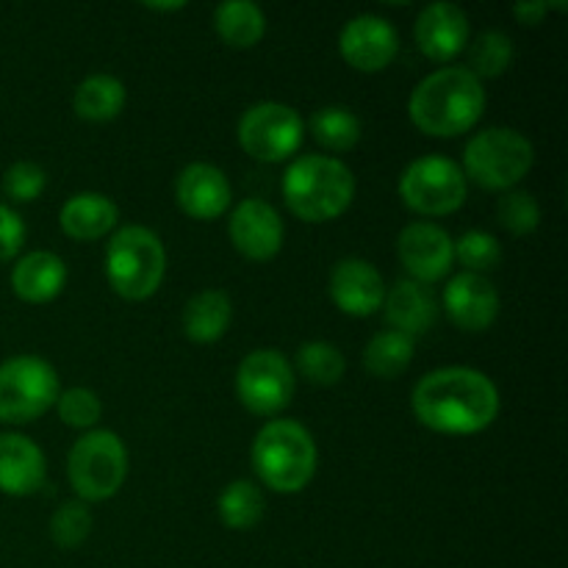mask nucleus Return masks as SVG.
<instances>
[{
    "instance_id": "c85d7f7f",
    "label": "nucleus",
    "mask_w": 568,
    "mask_h": 568,
    "mask_svg": "<svg viewBox=\"0 0 568 568\" xmlns=\"http://www.w3.org/2000/svg\"><path fill=\"white\" fill-rule=\"evenodd\" d=\"M294 366L311 386H336L344 377L347 361L331 342H308L294 355Z\"/></svg>"
},
{
    "instance_id": "6e6552de",
    "label": "nucleus",
    "mask_w": 568,
    "mask_h": 568,
    "mask_svg": "<svg viewBox=\"0 0 568 568\" xmlns=\"http://www.w3.org/2000/svg\"><path fill=\"white\" fill-rule=\"evenodd\" d=\"M59 372L39 355H14L0 364V422L28 425L59 399Z\"/></svg>"
},
{
    "instance_id": "c756f323",
    "label": "nucleus",
    "mask_w": 568,
    "mask_h": 568,
    "mask_svg": "<svg viewBox=\"0 0 568 568\" xmlns=\"http://www.w3.org/2000/svg\"><path fill=\"white\" fill-rule=\"evenodd\" d=\"M514 64V42L503 31H486L469 44V67L466 70L483 81V78H499Z\"/></svg>"
},
{
    "instance_id": "bb28decb",
    "label": "nucleus",
    "mask_w": 568,
    "mask_h": 568,
    "mask_svg": "<svg viewBox=\"0 0 568 568\" xmlns=\"http://www.w3.org/2000/svg\"><path fill=\"white\" fill-rule=\"evenodd\" d=\"M264 494L253 480H233L227 483L225 491L216 499V514L227 530L244 532L255 527L264 516Z\"/></svg>"
},
{
    "instance_id": "20e7f679",
    "label": "nucleus",
    "mask_w": 568,
    "mask_h": 568,
    "mask_svg": "<svg viewBox=\"0 0 568 568\" xmlns=\"http://www.w3.org/2000/svg\"><path fill=\"white\" fill-rule=\"evenodd\" d=\"M253 469L266 488L300 494L316 471L314 436L294 419L266 422L253 442Z\"/></svg>"
},
{
    "instance_id": "393cba45",
    "label": "nucleus",
    "mask_w": 568,
    "mask_h": 568,
    "mask_svg": "<svg viewBox=\"0 0 568 568\" xmlns=\"http://www.w3.org/2000/svg\"><path fill=\"white\" fill-rule=\"evenodd\" d=\"M125 83L114 75H89L72 94V109L87 122H111L125 109Z\"/></svg>"
},
{
    "instance_id": "4be33fe9",
    "label": "nucleus",
    "mask_w": 568,
    "mask_h": 568,
    "mask_svg": "<svg viewBox=\"0 0 568 568\" xmlns=\"http://www.w3.org/2000/svg\"><path fill=\"white\" fill-rule=\"evenodd\" d=\"M61 231L75 242H98L105 233L114 231L120 222V209L114 200L105 197L100 192H81L72 194L64 205H61Z\"/></svg>"
},
{
    "instance_id": "4468645a",
    "label": "nucleus",
    "mask_w": 568,
    "mask_h": 568,
    "mask_svg": "<svg viewBox=\"0 0 568 568\" xmlns=\"http://www.w3.org/2000/svg\"><path fill=\"white\" fill-rule=\"evenodd\" d=\"M399 50L397 28L377 14H358L338 33V53L353 70L383 72Z\"/></svg>"
},
{
    "instance_id": "cd10ccee",
    "label": "nucleus",
    "mask_w": 568,
    "mask_h": 568,
    "mask_svg": "<svg viewBox=\"0 0 568 568\" xmlns=\"http://www.w3.org/2000/svg\"><path fill=\"white\" fill-rule=\"evenodd\" d=\"M361 120L347 105H325L311 116V133L331 153H347L361 142Z\"/></svg>"
},
{
    "instance_id": "a211bd4d",
    "label": "nucleus",
    "mask_w": 568,
    "mask_h": 568,
    "mask_svg": "<svg viewBox=\"0 0 568 568\" xmlns=\"http://www.w3.org/2000/svg\"><path fill=\"white\" fill-rule=\"evenodd\" d=\"M416 44L436 64H447L469 44V20L455 3H430L422 9L414 26Z\"/></svg>"
},
{
    "instance_id": "f03ea898",
    "label": "nucleus",
    "mask_w": 568,
    "mask_h": 568,
    "mask_svg": "<svg viewBox=\"0 0 568 568\" xmlns=\"http://www.w3.org/2000/svg\"><path fill=\"white\" fill-rule=\"evenodd\" d=\"M486 111V89L466 67L430 72L408 100L410 122L425 136L453 139L471 131Z\"/></svg>"
},
{
    "instance_id": "9d476101",
    "label": "nucleus",
    "mask_w": 568,
    "mask_h": 568,
    "mask_svg": "<svg viewBox=\"0 0 568 568\" xmlns=\"http://www.w3.org/2000/svg\"><path fill=\"white\" fill-rule=\"evenodd\" d=\"M303 116L286 103H266L250 105L239 120V144L244 153L264 164H281L292 159L303 144Z\"/></svg>"
},
{
    "instance_id": "39448f33",
    "label": "nucleus",
    "mask_w": 568,
    "mask_h": 568,
    "mask_svg": "<svg viewBox=\"0 0 568 568\" xmlns=\"http://www.w3.org/2000/svg\"><path fill=\"white\" fill-rule=\"evenodd\" d=\"M166 272V250L153 231L125 225L105 247V281L122 300H148L159 292Z\"/></svg>"
},
{
    "instance_id": "f8f14e48",
    "label": "nucleus",
    "mask_w": 568,
    "mask_h": 568,
    "mask_svg": "<svg viewBox=\"0 0 568 568\" xmlns=\"http://www.w3.org/2000/svg\"><path fill=\"white\" fill-rule=\"evenodd\" d=\"M397 255L410 281L430 286L453 272L455 242L444 227L433 222H410L397 239Z\"/></svg>"
},
{
    "instance_id": "f3484780",
    "label": "nucleus",
    "mask_w": 568,
    "mask_h": 568,
    "mask_svg": "<svg viewBox=\"0 0 568 568\" xmlns=\"http://www.w3.org/2000/svg\"><path fill=\"white\" fill-rule=\"evenodd\" d=\"M175 200L183 214L192 216V220L209 222L231 209L233 192L220 166L194 161V164L183 166L181 175H178Z\"/></svg>"
},
{
    "instance_id": "2eb2a0df",
    "label": "nucleus",
    "mask_w": 568,
    "mask_h": 568,
    "mask_svg": "<svg viewBox=\"0 0 568 568\" xmlns=\"http://www.w3.org/2000/svg\"><path fill=\"white\" fill-rule=\"evenodd\" d=\"M444 311L460 331L483 333L497 322L499 292L486 275L460 272L444 288Z\"/></svg>"
},
{
    "instance_id": "aec40b11",
    "label": "nucleus",
    "mask_w": 568,
    "mask_h": 568,
    "mask_svg": "<svg viewBox=\"0 0 568 568\" xmlns=\"http://www.w3.org/2000/svg\"><path fill=\"white\" fill-rule=\"evenodd\" d=\"M381 311L388 325H392V331L403 333L408 338L425 336L438 320L436 294L430 292V286L410 281V277H405L392 292H386Z\"/></svg>"
},
{
    "instance_id": "72a5a7b5",
    "label": "nucleus",
    "mask_w": 568,
    "mask_h": 568,
    "mask_svg": "<svg viewBox=\"0 0 568 568\" xmlns=\"http://www.w3.org/2000/svg\"><path fill=\"white\" fill-rule=\"evenodd\" d=\"M55 408H59L61 422L67 427H75V430H92L94 425L103 416V403H100L98 394L92 388H67V392L59 394L55 399Z\"/></svg>"
},
{
    "instance_id": "9b49d317",
    "label": "nucleus",
    "mask_w": 568,
    "mask_h": 568,
    "mask_svg": "<svg viewBox=\"0 0 568 568\" xmlns=\"http://www.w3.org/2000/svg\"><path fill=\"white\" fill-rule=\"evenodd\" d=\"M294 366L277 349H253L236 372V394L255 416H277L294 397Z\"/></svg>"
},
{
    "instance_id": "5701e85b",
    "label": "nucleus",
    "mask_w": 568,
    "mask_h": 568,
    "mask_svg": "<svg viewBox=\"0 0 568 568\" xmlns=\"http://www.w3.org/2000/svg\"><path fill=\"white\" fill-rule=\"evenodd\" d=\"M233 322V303L220 288L194 294L183 308V333L194 344H214L227 333Z\"/></svg>"
},
{
    "instance_id": "6ab92c4d",
    "label": "nucleus",
    "mask_w": 568,
    "mask_h": 568,
    "mask_svg": "<svg viewBox=\"0 0 568 568\" xmlns=\"http://www.w3.org/2000/svg\"><path fill=\"white\" fill-rule=\"evenodd\" d=\"M44 453L20 433H0V494L31 497L44 486Z\"/></svg>"
},
{
    "instance_id": "1a4fd4ad",
    "label": "nucleus",
    "mask_w": 568,
    "mask_h": 568,
    "mask_svg": "<svg viewBox=\"0 0 568 568\" xmlns=\"http://www.w3.org/2000/svg\"><path fill=\"white\" fill-rule=\"evenodd\" d=\"M399 197L422 216L455 214L466 203L464 170L447 155H422L399 175Z\"/></svg>"
},
{
    "instance_id": "2f4dec72",
    "label": "nucleus",
    "mask_w": 568,
    "mask_h": 568,
    "mask_svg": "<svg viewBox=\"0 0 568 568\" xmlns=\"http://www.w3.org/2000/svg\"><path fill=\"white\" fill-rule=\"evenodd\" d=\"M455 258L466 266L471 275H486V272L497 270L503 261V244L497 236L486 231H469L455 242Z\"/></svg>"
},
{
    "instance_id": "7c9ffc66",
    "label": "nucleus",
    "mask_w": 568,
    "mask_h": 568,
    "mask_svg": "<svg viewBox=\"0 0 568 568\" xmlns=\"http://www.w3.org/2000/svg\"><path fill=\"white\" fill-rule=\"evenodd\" d=\"M92 532V514L81 499H70L61 505L50 519V538L61 549H78Z\"/></svg>"
},
{
    "instance_id": "c9c22d12",
    "label": "nucleus",
    "mask_w": 568,
    "mask_h": 568,
    "mask_svg": "<svg viewBox=\"0 0 568 568\" xmlns=\"http://www.w3.org/2000/svg\"><path fill=\"white\" fill-rule=\"evenodd\" d=\"M26 244V222L11 205L0 203V261H11Z\"/></svg>"
},
{
    "instance_id": "a878e982",
    "label": "nucleus",
    "mask_w": 568,
    "mask_h": 568,
    "mask_svg": "<svg viewBox=\"0 0 568 568\" xmlns=\"http://www.w3.org/2000/svg\"><path fill=\"white\" fill-rule=\"evenodd\" d=\"M414 338L403 336L397 331H381L369 338L364 347V369L381 381H394L403 375L414 361Z\"/></svg>"
},
{
    "instance_id": "f257e3e1",
    "label": "nucleus",
    "mask_w": 568,
    "mask_h": 568,
    "mask_svg": "<svg viewBox=\"0 0 568 568\" xmlns=\"http://www.w3.org/2000/svg\"><path fill=\"white\" fill-rule=\"evenodd\" d=\"M410 408L427 430L477 436L499 416V392L491 377L471 366H444L416 383Z\"/></svg>"
},
{
    "instance_id": "4c0bfd02",
    "label": "nucleus",
    "mask_w": 568,
    "mask_h": 568,
    "mask_svg": "<svg viewBox=\"0 0 568 568\" xmlns=\"http://www.w3.org/2000/svg\"><path fill=\"white\" fill-rule=\"evenodd\" d=\"M183 6H186V3H148V9H153V11H178V9H183Z\"/></svg>"
},
{
    "instance_id": "f704fd0d",
    "label": "nucleus",
    "mask_w": 568,
    "mask_h": 568,
    "mask_svg": "<svg viewBox=\"0 0 568 568\" xmlns=\"http://www.w3.org/2000/svg\"><path fill=\"white\" fill-rule=\"evenodd\" d=\"M48 186V175L33 161H17L3 172V194L11 203H33L42 197Z\"/></svg>"
},
{
    "instance_id": "dca6fc26",
    "label": "nucleus",
    "mask_w": 568,
    "mask_h": 568,
    "mask_svg": "<svg viewBox=\"0 0 568 568\" xmlns=\"http://www.w3.org/2000/svg\"><path fill=\"white\" fill-rule=\"evenodd\" d=\"M386 281L375 264L364 258H342L331 272V297L336 308L347 316H366L377 314L386 300Z\"/></svg>"
},
{
    "instance_id": "7ed1b4c3",
    "label": "nucleus",
    "mask_w": 568,
    "mask_h": 568,
    "mask_svg": "<svg viewBox=\"0 0 568 568\" xmlns=\"http://www.w3.org/2000/svg\"><path fill=\"white\" fill-rule=\"evenodd\" d=\"M355 178L331 155H300L283 175V200L303 222H331L353 205Z\"/></svg>"
},
{
    "instance_id": "ddd939ff",
    "label": "nucleus",
    "mask_w": 568,
    "mask_h": 568,
    "mask_svg": "<svg viewBox=\"0 0 568 568\" xmlns=\"http://www.w3.org/2000/svg\"><path fill=\"white\" fill-rule=\"evenodd\" d=\"M227 236L236 253H242L247 261H272L283 247V227L281 214L272 209L266 200L247 197L231 211L227 220Z\"/></svg>"
},
{
    "instance_id": "b1692460",
    "label": "nucleus",
    "mask_w": 568,
    "mask_h": 568,
    "mask_svg": "<svg viewBox=\"0 0 568 568\" xmlns=\"http://www.w3.org/2000/svg\"><path fill=\"white\" fill-rule=\"evenodd\" d=\"M214 28L227 48H255L266 31L264 9L258 3H250V0H225V3L216 6Z\"/></svg>"
},
{
    "instance_id": "412c9836",
    "label": "nucleus",
    "mask_w": 568,
    "mask_h": 568,
    "mask_svg": "<svg viewBox=\"0 0 568 568\" xmlns=\"http://www.w3.org/2000/svg\"><path fill=\"white\" fill-rule=\"evenodd\" d=\"M67 286V266L64 261L48 250L22 255L11 270V288L20 300L33 305L50 303L59 297Z\"/></svg>"
},
{
    "instance_id": "0eeeda50",
    "label": "nucleus",
    "mask_w": 568,
    "mask_h": 568,
    "mask_svg": "<svg viewBox=\"0 0 568 568\" xmlns=\"http://www.w3.org/2000/svg\"><path fill=\"white\" fill-rule=\"evenodd\" d=\"M67 477L81 503H103L128 477V449L111 430H89L78 438L67 458Z\"/></svg>"
},
{
    "instance_id": "423d86ee",
    "label": "nucleus",
    "mask_w": 568,
    "mask_h": 568,
    "mask_svg": "<svg viewBox=\"0 0 568 568\" xmlns=\"http://www.w3.org/2000/svg\"><path fill=\"white\" fill-rule=\"evenodd\" d=\"M536 150L514 128H488L469 139L464 150V178L488 192H510L532 170Z\"/></svg>"
},
{
    "instance_id": "e433bc0d",
    "label": "nucleus",
    "mask_w": 568,
    "mask_h": 568,
    "mask_svg": "<svg viewBox=\"0 0 568 568\" xmlns=\"http://www.w3.org/2000/svg\"><path fill=\"white\" fill-rule=\"evenodd\" d=\"M549 11L547 0H536V3H516L514 6V14L521 26H538L544 22V14Z\"/></svg>"
},
{
    "instance_id": "473e14b6",
    "label": "nucleus",
    "mask_w": 568,
    "mask_h": 568,
    "mask_svg": "<svg viewBox=\"0 0 568 568\" xmlns=\"http://www.w3.org/2000/svg\"><path fill=\"white\" fill-rule=\"evenodd\" d=\"M497 220L514 236H527L541 225V205L530 192L521 189H510L503 200L497 203Z\"/></svg>"
}]
</instances>
